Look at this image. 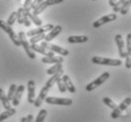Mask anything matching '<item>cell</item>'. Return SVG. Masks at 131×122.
Returning <instances> with one entry per match:
<instances>
[{
	"label": "cell",
	"mask_w": 131,
	"mask_h": 122,
	"mask_svg": "<svg viewBox=\"0 0 131 122\" xmlns=\"http://www.w3.org/2000/svg\"><path fill=\"white\" fill-rule=\"evenodd\" d=\"M62 75H63V70H61L60 72H58L56 74L52 75V77H50V79L45 83V86L42 88L40 94L38 95V98L35 99V101H34V103H33L35 105V107H40V106L42 105V101H45V99L47 97V94H48V92H49L50 88L56 84L58 79H60Z\"/></svg>",
	"instance_id": "6da1fadb"
},
{
	"label": "cell",
	"mask_w": 131,
	"mask_h": 122,
	"mask_svg": "<svg viewBox=\"0 0 131 122\" xmlns=\"http://www.w3.org/2000/svg\"><path fill=\"white\" fill-rule=\"evenodd\" d=\"M26 37L27 36H26L25 32H23V31H20V32L18 33V39L20 40V44H21V46H23L25 52L27 53V57H29V58H31V59H35L36 58L35 52H33V51L31 50L30 43L28 42V40L27 39Z\"/></svg>",
	"instance_id": "7a4b0ae2"
},
{
	"label": "cell",
	"mask_w": 131,
	"mask_h": 122,
	"mask_svg": "<svg viewBox=\"0 0 131 122\" xmlns=\"http://www.w3.org/2000/svg\"><path fill=\"white\" fill-rule=\"evenodd\" d=\"M92 62L93 64H99V65L112 66V67H119L122 65L121 59H113V58H106L101 57H93L92 58Z\"/></svg>",
	"instance_id": "3957f363"
},
{
	"label": "cell",
	"mask_w": 131,
	"mask_h": 122,
	"mask_svg": "<svg viewBox=\"0 0 131 122\" xmlns=\"http://www.w3.org/2000/svg\"><path fill=\"white\" fill-rule=\"evenodd\" d=\"M130 103H131V98L130 97L125 98V100H124V101L119 104V105H117L116 107L112 110V112H111V114H110L111 118L116 119V118H118V117H120L121 115L123 114V112L127 109V107L130 105Z\"/></svg>",
	"instance_id": "277c9868"
},
{
	"label": "cell",
	"mask_w": 131,
	"mask_h": 122,
	"mask_svg": "<svg viewBox=\"0 0 131 122\" xmlns=\"http://www.w3.org/2000/svg\"><path fill=\"white\" fill-rule=\"evenodd\" d=\"M0 28L3 29L4 31L9 35V39H12V42H13V44H14L15 46H17V47H20V46H21L20 40L18 39V36L15 34V32L13 31V29H12V27L8 25L6 22L3 21V20H0Z\"/></svg>",
	"instance_id": "5b68a950"
},
{
	"label": "cell",
	"mask_w": 131,
	"mask_h": 122,
	"mask_svg": "<svg viewBox=\"0 0 131 122\" xmlns=\"http://www.w3.org/2000/svg\"><path fill=\"white\" fill-rule=\"evenodd\" d=\"M110 77V72H104V73H102L98 78H96L94 81H92V83H90L89 85H87L86 86V90L88 92H91L92 90H94L95 88H97L98 86H100L103 83H105L106 81Z\"/></svg>",
	"instance_id": "8992f818"
},
{
	"label": "cell",
	"mask_w": 131,
	"mask_h": 122,
	"mask_svg": "<svg viewBox=\"0 0 131 122\" xmlns=\"http://www.w3.org/2000/svg\"><path fill=\"white\" fill-rule=\"evenodd\" d=\"M41 46H42L43 48L47 49V50L53 52V53H57V54L60 55V57H66L69 55V51L64 49V48L60 47V46H58L56 44H53V43H50V42H42L41 43Z\"/></svg>",
	"instance_id": "52a82bcc"
},
{
	"label": "cell",
	"mask_w": 131,
	"mask_h": 122,
	"mask_svg": "<svg viewBox=\"0 0 131 122\" xmlns=\"http://www.w3.org/2000/svg\"><path fill=\"white\" fill-rule=\"evenodd\" d=\"M64 0H45V1H42V3L40 4L39 6L37 7L35 9H33L32 14L38 16L40 15L42 12L45 11V9L49 6H53V5H57V4L62 3Z\"/></svg>",
	"instance_id": "ba28073f"
},
{
	"label": "cell",
	"mask_w": 131,
	"mask_h": 122,
	"mask_svg": "<svg viewBox=\"0 0 131 122\" xmlns=\"http://www.w3.org/2000/svg\"><path fill=\"white\" fill-rule=\"evenodd\" d=\"M46 103L54 104V105H64L70 106L73 104V101L69 98H58V97H46L45 99Z\"/></svg>",
	"instance_id": "9c48e42d"
},
{
	"label": "cell",
	"mask_w": 131,
	"mask_h": 122,
	"mask_svg": "<svg viewBox=\"0 0 131 122\" xmlns=\"http://www.w3.org/2000/svg\"><path fill=\"white\" fill-rule=\"evenodd\" d=\"M53 27H54V25L53 24H45V25H42V26H39L38 28H35V29L27 31V34H26V36L31 38V37L37 36V35L45 34V32H49L50 30L53 29Z\"/></svg>",
	"instance_id": "30bf717a"
},
{
	"label": "cell",
	"mask_w": 131,
	"mask_h": 122,
	"mask_svg": "<svg viewBox=\"0 0 131 122\" xmlns=\"http://www.w3.org/2000/svg\"><path fill=\"white\" fill-rule=\"evenodd\" d=\"M116 19H117V15L115 14V13H111V14L105 15V16L101 17V18H99L98 20H96V21L92 24V25H93L94 28H97V27L101 26V25L107 24V23H110V22L114 21V20H116Z\"/></svg>",
	"instance_id": "8fae6325"
},
{
	"label": "cell",
	"mask_w": 131,
	"mask_h": 122,
	"mask_svg": "<svg viewBox=\"0 0 131 122\" xmlns=\"http://www.w3.org/2000/svg\"><path fill=\"white\" fill-rule=\"evenodd\" d=\"M115 42L118 47V52H119V56L121 58H125L127 57V55L125 51V42L123 39V37L121 34H117L115 36Z\"/></svg>",
	"instance_id": "7c38bea8"
},
{
	"label": "cell",
	"mask_w": 131,
	"mask_h": 122,
	"mask_svg": "<svg viewBox=\"0 0 131 122\" xmlns=\"http://www.w3.org/2000/svg\"><path fill=\"white\" fill-rule=\"evenodd\" d=\"M27 101L30 104L34 103L35 101V82L29 80L27 82Z\"/></svg>",
	"instance_id": "4fadbf2b"
},
{
	"label": "cell",
	"mask_w": 131,
	"mask_h": 122,
	"mask_svg": "<svg viewBox=\"0 0 131 122\" xmlns=\"http://www.w3.org/2000/svg\"><path fill=\"white\" fill-rule=\"evenodd\" d=\"M24 91H25V86L24 85H20V86H17L16 91H15V94H14V96H13V98H12V105H13V106H18V105H19Z\"/></svg>",
	"instance_id": "5bb4252c"
},
{
	"label": "cell",
	"mask_w": 131,
	"mask_h": 122,
	"mask_svg": "<svg viewBox=\"0 0 131 122\" xmlns=\"http://www.w3.org/2000/svg\"><path fill=\"white\" fill-rule=\"evenodd\" d=\"M61 31H62V27L60 26V25H55L53 27V29L50 30L47 35H45V42H50L51 40H53V39H55L57 36H59Z\"/></svg>",
	"instance_id": "9a60e30c"
},
{
	"label": "cell",
	"mask_w": 131,
	"mask_h": 122,
	"mask_svg": "<svg viewBox=\"0 0 131 122\" xmlns=\"http://www.w3.org/2000/svg\"><path fill=\"white\" fill-rule=\"evenodd\" d=\"M30 48H31V50H32L33 52H38V53H40V54L45 55L46 57H54L53 52H51V51L47 50V49H45V48H43L42 46H41V45L30 44Z\"/></svg>",
	"instance_id": "2e32d148"
},
{
	"label": "cell",
	"mask_w": 131,
	"mask_h": 122,
	"mask_svg": "<svg viewBox=\"0 0 131 122\" xmlns=\"http://www.w3.org/2000/svg\"><path fill=\"white\" fill-rule=\"evenodd\" d=\"M61 80H62L64 86H65L66 89L68 90L70 93H74L75 92V86L73 85L71 79H70V76L66 74H63L61 76Z\"/></svg>",
	"instance_id": "e0dca14e"
},
{
	"label": "cell",
	"mask_w": 131,
	"mask_h": 122,
	"mask_svg": "<svg viewBox=\"0 0 131 122\" xmlns=\"http://www.w3.org/2000/svg\"><path fill=\"white\" fill-rule=\"evenodd\" d=\"M42 63H45V64H60V63H62L63 62V57L59 56V57H56V56H54V57H42Z\"/></svg>",
	"instance_id": "ac0fdd59"
},
{
	"label": "cell",
	"mask_w": 131,
	"mask_h": 122,
	"mask_svg": "<svg viewBox=\"0 0 131 122\" xmlns=\"http://www.w3.org/2000/svg\"><path fill=\"white\" fill-rule=\"evenodd\" d=\"M89 38L87 36H70L67 39L69 43H84L88 42Z\"/></svg>",
	"instance_id": "d6986e66"
},
{
	"label": "cell",
	"mask_w": 131,
	"mask_h": 122,
	"mask_svg": "<svg viewBox=\"0 0 131 122\" xmlns=\"http://www.w3.org/2000/svg\"><path fill=\"white\" fill-rule=\"evenodd\" d=\"M0 101H1V102H2L3 107L5 108L6 110H9V109L12 108V106H10V102H9V101L8 100L7 95L5 94V92H4V90L2 89V88H0Z\"/></svg>",
	"instance_id": "ffe728a7"
},
{
	"label": "cell",
	"mask_w": 131,
	"mask_h": 122,
	"mask_svg": "<svg viewBox=\"0 0 131 122\" xmlns=\"http://www.w3.org/2000/svg\"><path fill=\"white\" fill-rule=\"evenodd\" d=\"M15 114H16V110H15L14 108H10L9 110H6L5 112L0 114V122L5 121V120L8 119L9 117L14 116Z\"/></svg>",
	"instance_id": "44dd1931"
},
{
	"label": "cell",
	"mask_w": 131,
	"mask_h": 122,
	"mask_svg": "<svg viewBox=\"0 0 131 122\" xmlns=\"http://www.w3.org/2000/svg\"><path fill=\"white\" fill-rule=\"evenodd\" d=\"M62 70V63H60V64H55L54 66H52L51 68H49L46 71V73L48 75H54L60 72V71Z\"/></svg>",
	"instance_id": "7402d4cb"
},
{
	"label": "cell",
	"mask_w": 131,
	"mask_h": 122,
	"mask_svg": "<svg viewBox=\"0 0 131 122\" xmlns=\"http://www.w3.org/2000/svg\"><path fill=\"white\" fill-rule=\"evenodd\" d=\"M27 16L28 17V19H29L30 21L32 22L34 24H36L37 26H42V21L39 18V17H38V16L33 15L31 12H28V13H27Z\"/></svg>",
	"instance_id": "603a6c76"
},
{
	"label": "cell",
	"mask_w": 131,
	"mask_h": 122,
	"mask_svg": "<svg viewBox=\"0 0 131 122\" xmlns=\"http://www.w3.org/2000/svg\"><path fill=\"white\" fill-rule=\"evenodd\" d=\"M24 14L25 9L23 8H19L16 11V21L19 24H23V20H24Z\"/></svg>",
	"instance_id": "cb8c5ba5"
},
{
	"label": "cell",
	"mask_w": 131,
	"mask_h": 122,
	"mask_svg": "<svg viewBox=\"0 0 131 122\" xmlns=\"http://www.w3.org/2000/svg\"><path fill=\"white\" fill-rule=\"evenodd\" d=\"M46 115H47V111L45 109H42L40 110L38 116L36 117V119L34 120V122H43L45 121V117H46Z\"/></svg>",
	"instance_id": "d4e9b609"
},
{
	"label": "cell",
	"mask_w": 131,
	"mask_h": 122,
	"mask_svg": "<svg viewBox=\"0 0 131 122\" xmlns=\"http://www.w3.org/2000/svg\"><path fill=\"white\" fill-rule=\"evenodd\" d=\"M16 88H17V85H15V84H12L9 86V92H8V96H7V98H8L9 101H12V98H13V96L15 94V91H16Z\"/></svg>",
	"instance_id": "484cf974"
},
{
	"label": "cell",
	"mask_w": 131,
	"mask_h": 122,
	"mask_svg": "<svg viewBox=\"0 0 131 122\" xmlns=\"http://www.w3.org/2000/svg\"><path fill=\"white\" fill-rule=\"evenodd\" d=\"M131 5V0H125V2L124 3V5L122 6L121 9H120V12L122 15H125L128 12V9L130 8Z\"/></svg>",
	"instance_id": "4316f807"
},
{
	"label": "cell",
	"mask_w": 131,
	"mask_h": 122,
	"mask_svg": "<svg viewBox=\"0 0 131 122\" xmlns=\"http://www.w3.org/2000/svg\"><path fill=\"white\" fill-rule=\"evenodd\" d=\"M45 34H41V35H37V36H34V37H31L30 38V40L29 42L30 44H37L39 42H41L42 39H45Z\"/></svg>",
	"instance_id": "83f0119b"
},
{
	"label": "cell",
	"mask_w": 131,
	"mask_h": 122,
	"mask_svg": "<svg viewBox=\"0 0 131 122\" xmlns=\"http://www.w3.org/2000/svg\"><path fill=\"white\" fill-rule=\"evenodd\" d=\"M103 102L107 105V107H110V109H112V110H113L114 108L117 106V104L115 103V102H114L111 99L107 98V97H104V98H103Z\"/></svg>",
	"instance_id": "f1b7e54d"
},
{
	"label": "cell",
	"mask_w": 131,
	"mask_h": 122,
	"mask_svg": "<svg viewBox=\"0 0 131 122\" xmlns=\"http://www.w3.org/2000/svg\"><path fill=\"white\" fill-rule=\"evenodd\" d=\"M16 22V11H12L9 15V17L8 18V21L6 22L7 24L9 26H12Z\"/></svg>",
	"instance_id": "f546056e"
},
{
	"label": "cell",
	"mask_w": 131,
	"mask_h": 122,
	"mask_svg": "<svg viewBox=\"0 0 131 122\" xmlns=\"http://www.w3.org/2000/svg\"><path fill=\"white\" fill-rule=\"evenodd\" d=\"M126 55L130 57L131 55V34L128 33V35L126 36Z\"/></svg>",
	"instance_id": "4dcf8cb0"
},
{
	"label": "cell",
	"mask_w": 131,
	"mask_h": 122,
	"mask_svg": "<svg viewBox=\"0 0 131 122\" xmlns=\"http://www.w3.org/2000/svg\"><path fill=\"white\" fill-rule=\"evenodd\" d=\"M56 84L58 85V88H59V90H60L61 93H65L66 91H67L65 86H64V84H63L62 80H61V77H60V79H58V81L56 82Z\"/></svg>",
	"instance_id": "1f68e13d"
},
{
	"label": "cell",
	"mask_w": 131,
	"mask_h": 122,
	"mask_svg": "<svg viewBox=\"0 0 131 122\" xmlns=\"http://www.w3.org/2000/svg\"><path fill=\"white\" fill-rule=\"evenodd\" d=\"M125 0H118L116 3H115V5L112 7L113 11L114 12L120 11V9H121V8H122V6L124 5V3H125Z\"/></svg>",
	"instance_id": "d6a6232c"
},
{
	"label": "cell",
	"mask_w": 131,
	"mask_h": 122,
	"mask_svg": "<svg viewBox=\"0 0 131 122\" xmlns=\"http://www.w3.org/2000/svg\"><path fill=\"white\" fill-rule=\"evenodd\" d=\"M33 0H26L24 3V9L25 11L27 12V13H28V12H30V9H31V8H30V6H31V3H32Z\"/></svg>",
	"instance_id": "836d02e7"
},
{
	"label": "cell",
	"mask_w": 131,
	"mask_h": 122,
	"mask_svg": "<svg viewBox=\"0 0 131 122\" xmlns=\"http://www.w3.org/2000/svg\"><path fill=\"white\" fill-rule=\"evenodd\" d=\"M43 0H34V1H32V3H31V6H30V8H31V9H35L37 7L39 6L40 4L42 3Z\"/></svg>",
	"instance_id": "e575fe53"
},
{
	"label": "cell",
	"mask_w": 131,
	"mask_h": 122,
	"mask_svg": "<svg viewBox=\"0 0 131 122\" xmlns=\"http://www.w3.org/2000/svg\"><path fill=\"white\" fill-rule=\"evenodd\" d=\"M125 68L128 69V70L131 69V59L129 56H127V57H125Z\"/></svg>",
	"instance_id": "d590c367"
},
{
	"label": "cell",
	"mask_w": 131,
	"mask_h": 122,
	"mask_svg": "<svg viewBox=\"0 0 131 122\" xmlns=\"http://www.w3.org/2000/svg\"><path fill=\"white\" fill-rule=\"evenodd\" d=\"M27 122H34L33 115H28V116H27Z\"/></svg>",
	"instance_id": "8d00e7d4"
},
{
	"label": "cell",
	"mask_w": 131,
	"mask_h": 122,
	"mask_svg": "<svg viewBox=\"0 0 131 122\" xmlns=\"http://www.w3.org/2000/svg\"><path fill=\"white\" fill-rule=\"evenodd\" d=\"M117 2V0H110V6L113 7L115 5V3Z\"/></svg>",
	"instance_id": "74e56055"
},
{
	"label": "cell",
	"mask_w": 131,
	"mask_h": 122,
	"mask_svg": "<svg viewBox=\"0 0 131 122\" xmlns=\"http://www.w3.org/2000/svg\"><path fill=\"white\" fill-rule=\"evenodd\" d=\"M21 122H27V117H22Z\"/></svg>",
	"instance_id": "f35d334b"
},
{
	"label": "cell",
	"mask_w": 131,
	"mask_h": 122,
	"mask_svg": "<svg viewBox=\"0 0 131 122\" xmlns=\"http://www.w3.org/2000/svg\"><path fill=\"white\" fill-rule=\"evenodd\" d=\"M92 1H95V0H92Z\"/></svg>",
	"instance_id": "ab89813d"
},
{
	"label": "cell",
	"mask_w": 131,
	"mask_h": 122,
	"mask_svg": "<svg viewBox=\"0 0 131 122\" xmlns=\"http://www.w3.org/2000/svg\"><path fill=\"white\" fill-rule=\"evenodd\" d=\"M18 1H19V0H18Z\"/></svg>",
	"instance_id": "60d3db41"
}]
</instances>
